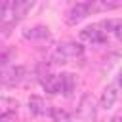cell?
I'll list each match as a JSON object with an SVG mask.
<instances>
[{
    "instance_id": "obj_14",
    "label": "cell",
    "mask_w": 122,
    "mask_h": 122,
    "mask_svg": "<svg viewBox=\"0 0 122 122\" xmlns=\"http://www.w3.org/2000/svg\"><path fill=\"white\" fill-rule=\"evenodd\" d=\"M30 8H32V2H29V0H13V13H15V17H23Z\"/></svg>"
},
{
    "instance_id": "obj_3",
    "label": "cell",
    "mask_w": 122,
    "mask_h": 122,
    "mask_svg": "<svg viewBox=\"0 0 122 122\" xmlns=\"http://www.w3.org/2000/svg\"><path fill=\"white\" fill-rule=\"evenodd\" d=\"M25 67L21 65H11L0 71V84L2 86H15L25 78Z\"/></svg>"
},
{
    "instance_id": "obj_2",
    "label": "cell",
    "mask_w": 122,
    "mask_h": 122,
    "mask_svg": "<svg viewBox=\"0 0 122 122\" xmlns=\"http://www.w3.org/2000/svg\"><path fill=\"white\" fill-rule=\"evenodd\" d=\"M97 114V105H95V97L92 93H84L78 101V109H76V116L84 122H93Z\"/></svg>"
},
{
    "instance_id": "obj_19",
    "label": "cell",
    "mask_w": 122,
    "mask_h": 122,
    "mask_svg": "<svg viewBox=\"0 0 122 122\" xmlns=\"http://www.w3.org/2000/svg\"><path fill=\"white\" fill-rule=\"evenodd\" d=\"M0 122H6V120H4V116H0Z\"/></svg>"
},
{
    "instance_id": "obj_8",
    "label": "cell",
    "mask_w": 122,
    "mask_h": 122,
    "mask_svg": "<svg viewBox=\"0 0 122 122\" xmlns=\"http://www.w3.org/2000/svg\"><path fill=\"white\" fill-rule=\"evenodd\" d=\"M116 99H118V92H116V88H114V86H107V88L103 90V93H101L99 107H101V109H105V111H109V109H112V107H114Z\"/></svg>"
},
{
    "instance_id": "obj_16",
    "label": "cell",
    "mask_w": 122,
    "mask_h": 122,
    "mask_svg": "<svg viewBox=\"0 0 122 122\" xmlns=\"http://www.w3.org/2000/svg\"><path fill=\"white\" fill-rule=\"evenodd\" d=\"M13 59V51L11 50H0V69H6V65Z\"/></svg>"
},
{
    "instance_id": "obj_17",
    "label": "cell",
    "mask_w": 122,
    "mask_h": 122,
    "mask_svg": "<svg viewBox=\"0 0 122 122\" xmlns=\"http://www.w3.org/2000/svg\"><path fill=\"white\" fill-rule=\"evenodd\" d=\"M116 34H118V38H122V25H120V29L116 30Z\"/></svg>"
},
{
    "instance_id": "obj_13",
    "label": "cell",
    "mask_w": 122,
    "mask_h": 122,
    "mask_svg": "<svg viewBox=\"0 0 122 122\" xmlns=\"http://www.w3.org/2000/svg\"><path fill=\"white\" fill-rule=\"evenodd\" d=\"M90 11H99V10H114L120 8L122 2H86Z\"/></svg>"
},
{
    "instance_id": "obj_6",
    "label": "cell",
    "mask_w": 122,
    "mask_h": 122,
    "mask_svg": "<svg viewBox=\"0 0 122 122\" xmlns=\"http://www.w3.org/2000/svg\"><path fill=\"white\" fill-rule=\"evenodd\" d=\"M42 86L48 93H63V78L61 74H46L42 78Z\"/></svg>"
},
{
    "instance_id": "obj_18",
    "label": "cell",
    "mask_w": 122,
    "mask_h": 122,
    "mask_svg": "<svg viewBox=\"0 0 122 122\" xmlns=\"http://www.w3.org/2000/svg\"><path fill=\"white\" fill-rule=\"evenodd\" d=\"M118 82H120V84H122V72H120V76H118Z\"/></svg>"
},
{
    "instance_id": "obj_12",
    "label": "cell",
    "mask_w": 122,
    "mask_h": 122,
    "mask_svg": "<svg viewBox=\"0 0 122 122\" xmlns=\"http://www.w3.org/2000/svg\"><path fill=\"white\" fill-rule=\"evenodd\" d=\"M61 78H63V95L71 97L74 92V86H76V76L72 72H65V74H61Z\"/></svg>"
},
{
    "instance_id": "obj_11",
    "label": "cell",
    "mask_w": 122,
    "mask_h": 122,
    "mask_svg": "<svg viewBox=\"0 0 122 122\" xmlns=\"http://www.w3.org/2000/svg\"><path fill=\"white\" fill-rule=\"evenodd\" d=\"M15 19V13H13V0L10 2H0V23H8Z\"/></svg>"
},
{
    "instance_id": "obj_10",
    "label": "cell",
    "mask_w": 122,
    "mask_h": 122,
    "mask_svg": "<svg viewBox=\"0 0 122 122\" xmlns=\"http://www.w3.org/2000/svg\"><path fill=\"white\" fill-rule=\"evenodd\" d=\"M17 99L13 97H0V116H10L13 112H17Z\"/></svg>"
},
{
    "instance_id": "obj_4",
    "label": "cell",
    "mask_w": 122,
    "mask_h": 122,
    "mask_svg": "<svg viewBox=\"0 0 122 122\" xmlns=\"http://www.w3.org/2000/svg\"><path fill=\"white\" fill-rule=\"evenodd\" d=\"M88 15H90L88 4H86V2H78V4H74L72 8L67 10V13H65V21H67L69 25H76V23H80L82 19H86Z\"/></svg>"
},
{
    "instance_id": "obj_15",
    "label": "cell",
    "mask_w": 122,
    "mask_h": 122,
    "mask_svg": "<svg viewBox=\"0 0 122 122\" xmlns=\"http://www.w3.org/2000/svg\"><path fill=\"white\" fill-rule=\"evenodd\" d=\"M50 116H51L55 122H69V120H71V114H69L67 111L59 109V107H51V112H50Z\"/></svg>"
},
{
    "instance_id": "obj_5",
    "label": "cell",
    "mask_w": 122,
    "mask_h": 122,
    "mask_svg": "<svg viewBox=\"0 0 122 122\" xmlns=\"http://www.w3.org/2000/svg\"><path fill=\"white\" fill-rule=\"evenodd\" d=\"M80 40L92 42V44H103L107 40V34H105V30H101V25H92V27H86L84 30H80Z\"/></svg>"
},
{
    "instance_id": "obj_7",
    "label": "cell",
    "mask_w": 122,
    "mask_h": 122,
    "mask_svg": "<svg viewBox=\"0 0 122 122\" xmlns=\"http://www.w3.org/2000/svg\"><path fill=\"white\" fill-rule=\"evenodd\" d=\"M29 111L34 114V116H44V114H50L51 112V107L38 95H30L29 97Z\"/></svg>"
},
{
    "instance_id": "obj_1",
    "label": "cell",
    "mask_w": 122,
    "mask_h": 122,
    "mask_svg": "<svg viewBox=\"0 0 122 122\" xmlns=\"http://www.w3.org/2000/svg\"><path fill=\"white\" fill-rule=\"evenodd\" d=\"M84 53V46L78 42H63L57 46V50L51 55V63L53 65H63L69 59H76Z\"/></svg>"
},
{
    "instance_id": "obj_9",
    "label": "cell",
    "mask_w": 122,
    "mask_h": 122,
    "mask_svg": "<svg viewBox=\"0 0 122 122\" xmlns=\"http://www.w3.org/2000/svg\"><path fill=\"white\" fill-rule=\"evenodd\" d=\"M23 36L27 40H48L50 38V29L44 27V25H36L32 29H27L23 30Z\"/></svg>"
}]
</instances>
